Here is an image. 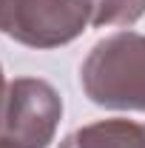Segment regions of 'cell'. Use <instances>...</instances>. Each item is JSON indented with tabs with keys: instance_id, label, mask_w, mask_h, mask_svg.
<instances>
[{
	"instance_id": "obj_5",
	"label": "cell",
	"mask_w": 145,
	"mask_h": 148,
	"mask_svg": "<svg viewBox=\"0 0 145 148\" xmlns=\"http://www.w3.org/2000/svg\"><path fill=\"white\" fill-rule=\"evenodd\" d=\"M145 14V0H91V26H134Z\"/></svg>"
},
{
	"instance_id": "obj_2",
	"label": "cell",
	"mask_w": 145,
	"mask_h": 148,
	"mask_svg": "<svg viewBox=\"0 0 145 148\" xmlns=\"http://www.w3.org/2000/svg\"><path fill=\"white\" fill-rule=\"evenodd\" d=\"M91 23V0H26L14 6L0 32L31 49H57L83 34Z\"/></svg>"
},
{
	"instance_id": "obj_6",
	"label": "cell",
	"mask_w": 145,
	"mask_h": 148,
	"mask_svg": "<svg viewBox=\"0 0 145 148\" xmlns=\"http://www.w3.org/2000/svg\"><path fill=\"white\" fill-rule=\"evenodd\" d=\"M20 3H26V0H0V23H3V17H6L14 6H20Z\"/></svg>"
},
{
	"instance_id": "obj_4",
	"label": "cell",
	"mask_w": 145,
	"mask_h": 148,
	"mask_svg": "<svg viewBox=\"0 0 145 148\" xmlns=\"http://www.w3.org/2000/svg\"><path fill=\"white\" fill-rule=\"evenodd\" d=\"M60 148H145V125L134 120H97L71 131Z\"/></svg>"
},
{
	"instance_id": "obj_8",
	"label": "cell",
	"mask_w": 145,
	"mask_h": 148,
	"mask_svg": "<svg viewBox=\"0 0 145 148\" xmlns=\"http://www.w3.org/2000/svg\"><path fill=\"white\" fill-rule=\"evenodd\" d=\"M0 148H23L20 143H14L12 137H6V134H0Z\"/></svg>"
},
{
	"instance_id": "obj_3",
	"label": "cell",
	"mask_w": 145,
	"mask_h": 148,
	"mask_svg": "<svg viewBox=\"0 0 145 148\" xmlns=\"http://www.w3.org/2000/svg\"><path fill=\"white\" fill-rule=\"evenodd\" d=\"M63 117V100L51 83L40 77H17L9 83L0 134L23 148H49Z\"/></svg>"
},
{
	"instance_id": "obj_7",
	"label": "cell",
	"mask_w": 145,
	"mask_h": 148,
	"mask_svg": "<svg viewBox=\"0 0 145 148\" xmlns=\"http://www.w3.org/2000/svg\"><path fill=\"white\" fill-rule=\"evenodd\" d=\"M6 91H9V86H6V77H3V66H0V123H3V106H6Z\"/></svg>"
},
{
	"instance_id": "obj_1",
	"label": "cell",
	"mask_w": 145,
	"mask_h": 148,
	"mask_svg": "<svg viewBox=\"0 0 145 148\" xmlns=\"http://www.w3.org/2000/svg\"><path fill=\"white\" fill-rule=\"evenodd\" d=\"M80 83L91 103L114 111H145V34L120 32L83 60Z\"/></svg>"
}]
</instances>
